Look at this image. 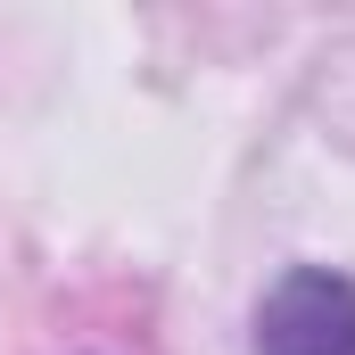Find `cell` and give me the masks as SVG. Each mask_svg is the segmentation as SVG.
Returning a JSON list of instances; mask_svg holds the SVG:
<instances>
[{"label": "cell", "mask_w": 355, "mask_h": 355, "mask_svg": "<svg viewBox=\"0 0 355 355\" xmlns=\"http://www.w3.org/2000/svg\"><path fill=\"white\" fill-rule=\"evenodd\" d=\"M257 355H355V281L331 265H289L257 297Z\"/></svg>", "instance_id": "6da1fadb"}]
</instances>
